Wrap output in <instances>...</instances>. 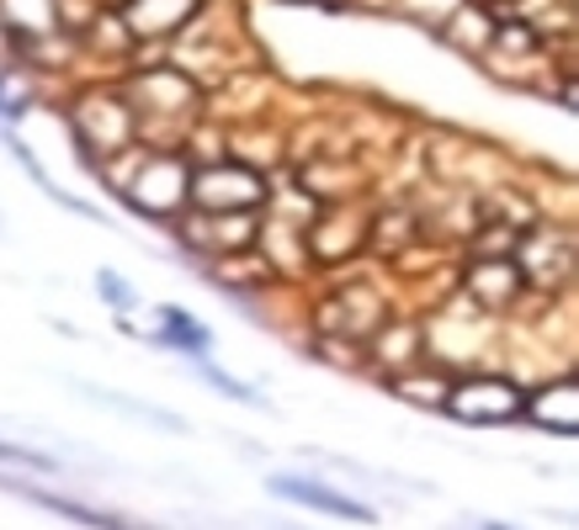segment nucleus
<instances>
[{
	"label": "nucleus",
	"mask_w": 579,
	"mask_h": 530,
	"mask_svg": "<svg viewBox=\"0 0 579 530\" xmlns=\"http://www.w3.org/2000/svg\"><path fill=\"white\" fill-rule=\"evenodd\" d=\"M203 383H214L218 393H223V398H240V404H250V409H266V398H261V393H250L244 383H234V377H223L218 366H203Z\"/></svg>",
	"instance_id": "6"
},
{
	"label": "nucleus",
	"mask_w": 579,
	"mask_h": 530,
	"mask_svg": "<svg viewBox=\"0 0 579 530\" xmlns=\"http://www.w3.org/2000/svg\"><path fill=\"white\" fill-rule=\"evenodd\" d=\"M266 488H272L276 499L308 504V509L336 515V520H357V526H372V520H378V515H372V504H357L351 494H336V488H325V483H314V477H272Z\"/></svg>",
	"instance_id": "2"
},
{
	"label": "nucleus",
	"mask_w": 579,
	"mask_h": 530,
	"mask_svg": "<svg viewBox=\"0 0 579 530\" xmlns=\"http://www.w3.org/2000/svg\"><path fill=\"white\" fill-rule=\"evenodd\" d=\"M96 287H101V292L112 297V302H118V308H133V297H128V287H122L118 276H107V270H101V276H96Z\"/></svg>",
	"instance_id": "7"
},
{
	"label": "nucleus",
	"mask_w": 579,
	"mask_h": 530,
	"mask_svg": "<svg viewBox=\"0 0 579 530\" xmlns=\"http://www.w3.org/2000/svg\"><path fill=\"white\" fill-rule=\"evenodd\" d=\"M86 398H96V404H107V409H118V413H133V419H144V424H160V430H186L176 413L150 409V404H133V398H118V393H107V387H86Z\"/></svg>",
	"instance_id": "4"
},
{
	"label": "nucleus",
	"mask_w": 579,
	"mask_h": 530,
	"mask_svg": "<svg viewBox=\"0 0 579 530\" xmlns=\"http://www.w3.org/2000/svg\"><path fill=\"white\" fill-rule=\"evenodd\" d=\"M165 340H176V345H186V355H203L208 351V329L192 324L182 308H165Z\"/></svg>",
	"instance_id": "5"
},
{
	"label": "nucleus",
	"mask_w": 579,
	"mask_h": 530,
	"mask_svg": "<svg viewBox=\"0 0 579 530\" xmlns=\"http://www.w3.org/2000/svg\"><path fill=\"white\" fill-rule=\"evenodd\" d=\"M192 5H197V0H133L128 22L139 32H171L192 16Z\"/></svg>",
	"instance_id": "3"
},
{
	"label": "nucleus",
	"mask_w": 579,
	"mask_h": 530,
	"mask_svg": "<svg viewBox=\"0 0 579 530\" xmlns=\"http://www.w3.org/2000/svg\"><path fill=\"white\" fill-rule=\"evenodd\" d=\"M479 530H505V526H494V520H484V526H479Z\"/></svg>",
	"instance_id": "8"
},
{
	"label": "nucleus",
	"mask_w": 579,
	"mask_h": 530,
	"mask_svg": "<svg viewBox=\"0 0 579 530\" xmlns=\"http://www.w3.org/2000/svg\"><path fill=\"white\" fill-rule=\"evenodd\" d=\"M447 409L458 413V419H468V424H500V419H516L526 404H521V393L511 383H494V377H484V383L452 387Z\"/></svg>",
	"instance_id": "1"
}]
</instances>
